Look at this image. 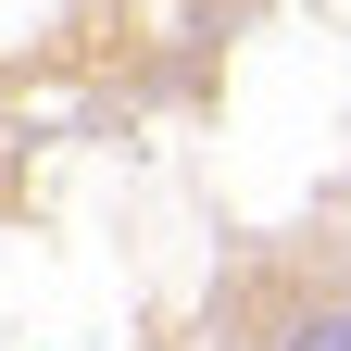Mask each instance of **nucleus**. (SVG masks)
<instances>
[{
  "label": "nucleus",
  "instance_id": "f257e3e1",
  "mask_svg": "<svg viewBox=\"0 0 351 351\" xmlns=\"http://www.w3.org/2000/svg\"><path fill=\"white\" fill-rule=\"evenodd\" d=\"M289 351H351V289H339V301H314V314L289 326Z\"/></svg>",
  "mask_w": 351,
  "mask_h": 351
}]
</instances>
